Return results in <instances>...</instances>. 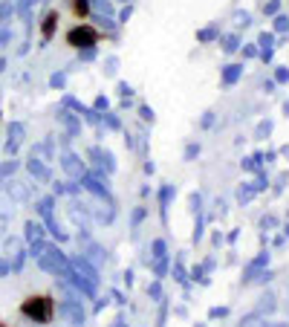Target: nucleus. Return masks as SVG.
<instances>
[{
  "mask_svg": "<svg viewBox=\"0 0 289 327\" xmlns=\"http://www.w3.org/2000/svg\"><path fill=\"white\" fill-rule=\"evenodd\" d=\"M20 313L29 318V321L50 324L52 316H55V301H52V296H29L20 304Z\"/></svg>",
  "mask_w": 289,
  "mask_h": 327,
  "instance_id": "1",
  "label": "nucleus"
},
{
  "mask_svg": "<svg viewBox=\"0 0 289 327\" xmlns=\"http://www.w3.org/2000/svg\"><path fill=\"white\" fill-rule=\"evenodd\" d=\"M96 41H99V32L90 29L87 23H81V26H75V29L67 32V44L70 47H96Z\"/></svg>",
  "mask_w": 289,
  "mask_h": 327,
  "instance_id": "2",
  "label": "nucleus"
},
{
  "mask_svg": "<svg viewBox=\"0 0 289 327\" xmlns=\"http://www.w3.org/2000/svg\"><path fill=\"white\" fill-rule=\"evenodd\" d=\"M55 21H58V15H55V12H50V15H47V21H44V38H47V41H50L52 32H55Z\"/></svg>",
  "mask_w": 289,
  "mask_h": 327,
  "instance_id": "3",
  "label": "nucleus"
},
{
  "mask_svg": "<svg viewBox=\"0 0 289 327\" xmlns=\"http://www.w3.org/2000/svg\"><path fill=\"white\" fill-rule=\"evenodd\" d=\"M87 9H90V3H87V0H72V12H75V15H87Z\"/></svg>",
  "mask_w": 289,
  "mask_h": 327,
  "instance_id": "4",
  "label": "nucleus"
},
{
  "mask_svg": "<svg viewBox=\"0 0 289 327\" xmlns=\"http://www.w3.org/2000/svg\"><path fill=\"white\" fill-rule=\"evenodd\" d=\"M0 327H6V324H3V321H0Z\"/></svg>",
  "mask_w": 289,
  "mask_h": 327,
  "instance_id": "5",
  "label": "nucleus"
}]
</instances>
